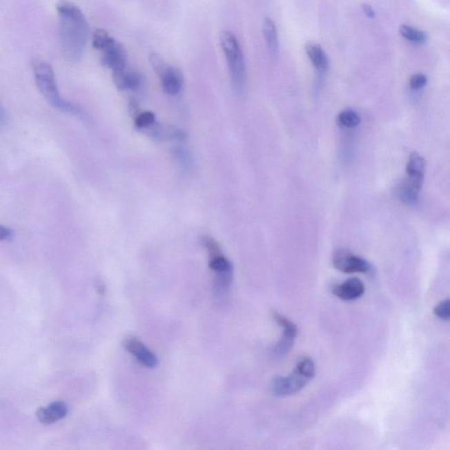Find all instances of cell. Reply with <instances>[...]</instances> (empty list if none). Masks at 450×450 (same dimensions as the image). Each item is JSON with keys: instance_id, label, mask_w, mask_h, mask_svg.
Returning a JSON list of instances; mask_svg holds the SVG:
<instances>
[{"instance_id": "6da1fadb", "label": "cell", "mask_w": 450, "mask_h": 450, "mask_svg": "<svg viewBox=\"0 0 450 450\" xmlns=\"http://www.w3.org/2000/svg\"><path fill=\"white\" fill-rule=\"evenodd\" d=\"M61 50L70 62L81 59L89 37V26L81 9L62 0L57 5Z\"/></svg>"}, {"instance_id": "7a4b0ae2", "label": "cell", "mask_w": 450, "mask_h": 450, "mask_svg": "<svg viewBox=\"0 0 450 450\" xmlns=\"http://www.w3.org/2000/svg\"><path fill=\"white\" fill-rule=\"evenodd\" d=\"M34 73L37 88L49 104L69 114H81V111L76 106L61 97L54 70L49 63L37 61L34 64Z\"/></svg>"}, {"instance_id": "3957f363", "label": "cell", "mask_w": 450, "mask_h": 450, "mask_svg": "<svg viewBox=\"0 0 450 450\" xmlns=\"http://www.w3.org/2000/svg\"><path fill=\"white\" fill-rule=\"evenodd\" d=\"M202 245L207 250L210 260L208 266L214 272V291L220 297L227 293L233 281V266L224 255L217 241L210 236L202 237Z\"/></svg>"}, {"instance_id": "277c9868", "label": "cell", "mask_w": 450, "mask_h": 450, "mask_svg": "<svg viewBox=\"0 0 450 450\" xmlns=\"http://www.w3.org/2000/svg\"><path fill=\"white\" fill-rule=\"evenodd\" d=\"M316 367L313 359L306 355L298 358L297 368L287 377L275 378L272 384V391L275 396L288 397L297 394L306 387L314 378Z\"/></svg>"}, {"instance_id": "5b68a950", "label": "cell", "mask_w": 450, "mask_h": 450, "mask_svg": "<svg viewBox=\"0 0 450 450\" xmlns=\"http://www.w3.org/2000/svg\"><path fill=\"white\" fill-rule=\"evenodd\" d=\"M220 43L229 66L233 88L237 93L241 95L246 88V72L245 60L239 41L231 32L225 30L221 33Z\"/></svg>"}, {"instance_id": "8992f818", "label": "cell", "mask_w": 450, "mask_h": 450, "mask_svg": "<svg viewBox=\"0 0 450 450\" xmlns=\"http://www.w3.org/2000/svg\"><path fill=\"white\" fill-rule=\"evenodd\" d=\"M92 46L101 52V63L112 72L126 68L128 57L123 45L107 31L98 30L92 35Z\"/></svg>"}, {"instance_id": "52a82bcc", "label": "cell", "mask_w": 450, "mask_h": 450, "mask_svg": "<svg viewBox=\"0 0 450 450\" xmlns=\"http://www.w3.org/2000/svg\"><path fill=\"white\" fill-rule=\"evenodd\" d=\"M150 62L159 76L164 91L167 95H177L181 92L184 83L181 70L168 66L159 55L155 53L150 55Z\"/></svg>"}, {"instance_id": "ba28073f", "label": "cell", "mask_w": 450, "mask_h": 450, "mask_svg": "<svg viewBox=\"0 0 450 450\" xmlns=\"http://www.w3.org/2000/svg\"><path fill=\"white\" fill-rule=\"evenodd\" d=\"M273 317L275 322L282 328V335L281 340L275 346L273 353L275 358H282L287 355L293 348L295 339H297L298 329L294 322H292L288 317L284 316L278 311H273Z\"/></svg>"}, {"instance_id": "9c48e42d", "label": "cell", "mask_w": 450, "mask_h": 450, "mask_svg": "<svg viewBox=\"0 0 450 450\" xmlns=\"http://www.w3.org/2000/svg\"><path fill=\"white\" fill-rule=\"evenodd\" d=\"M333 265L340 272L345 274L368 273L371 269L367 260L353 255L348 249H339L333 253Z\"/></svg>"}, {"instance_id": "30bf717a", "label": "cell", "mask_w": 450, "mask_h": 450, "mask_svg": "<svg viewBox=\"0 0 450 450\" xmlns=\"http://www.w3.org/2000/svg\"><path fill=\"white\" fill-rule=\"evenodd\" d=\"M143 133L148 137L157 141H173V142H182L186 138V134L181 128L173 125L155 123L152 126L146 128Z\"/></svg>"}, {"instance_id": "8fae6325", "label": "cell", "mask_w": 450, "mask_h": 450, "mask_svg": "<svg viewBox=\"0 0 450 450\" xmlns=\"http://www.w3.org/2000/svg\"><path fill=\"white\" fill-rule=\"evenodd\" d=\"M124 346L141 364L147 368H155L159 363L157 356L136 338H128L124 340Z\"/></svg>"}, {"instance_id": "7c38bea8", "label": "cell", "mask_w": 450, "mask_h": 450, "mask_svg": "<svg viewBox=\"0 0 450 450\" xmlns=\"http://www.w3.org/2000/svg\"><path fill=\"white\" fill-rule=\"evenodd\" d=\"M365 287L361 280L351 278L342 284L333 285L332 292L338 298L343 301H353L364 294Z\"/></svg>"}, {"instance_id": "4fadbf2b", "label": "cell", "mask_w": 450, "mask_h": 450, "mask_svg": "<svg viewBox=\"0 0 450 450\" xmlns=\"http://www.w3.org/2000/svg\"><path fill=\"white\" fill-rule=\"evenodd\" d=\"M115 86L121 91H137L142 85L140 73L127 66L126 68L112 72Z\"/></svg>"}, {"instance_id": "5bb4252c", "label": "cell", "mask_w": 450, "mask_h": 450, "mask_svg": "<svg viewBox=\"0 0 450 450\" xmlns=\"http://www.w3.org/2000/svg\"><path fill=\"white\" fill-rule=\"evenodd\" d=\"M68 413V407L62 401L53 402L46 407H41L37 411V417L38 420L43 424L50 425L62 420Z\"/></svg>"}, {"instance_id": "9a60e30c", "label": "cell", "mask_w": 450, "mask_h": 450, "mask_svg": "<svg viewBox=\"0 0 450 450\" xmlns=\"http://www.w3.org/2000/svg\"><path fill=\"white\" fill-rule=\"evenodd\" d=\"M422 185L411 181L407 177L398 183L395 188V195L398 200L408 205L415 204L419 199V194Z\"/></svg>"}, {"instance_id": "2e32d148", "label": "cell", "mask_w": 450, "mask_h": 450, "mask_svg": "<svg viewBox=\"0 0 450 450\" xmlns=\"http://www.w3.org/2000/svg\"><path fill=\"white\" fill-rule=\"evenodd\" d=\"M426 171V160L418 153H413L407 165V177L411 181L423 185L424 175Z\"/></svg>"}, {"instance_id": "e0dca14e", "label": "cell", "mask_w": 450, "mask_h": 450, "mask_svg": "<svg viewBox=\"0 0 450 450\" xmlns=\"http://www.w3.org/2000/svg\"><path fill=\"white\" fill-rule=\"evenodd\" d=\"M305 50L308 55L309 59L311 60V63L317 72L322 75L328 70V57L326 52H324L322 47L316 43H309L305 46Z\"/></svg>"}, {"instance_id": "ac0fdd59", "label": "cell", "mask_w": 450, "mask_h": 450, "mask_svg": "<svg viewBox=\"0 0 450 450\" xmlns=\"http://www.w3.org/2000/svg\"><path fill=\"white\" fill-rule=\"evenodd\" d=\"M263 33H264L270 54L274 57L277 56L279 49L277 30H276L274 21L271 19L266 18L263 22Z\"/></svg>"}, {"instance_id": "d6986e66", "label": "cell", "mask_w": 450, "mask_h": 450, "mask_svg": "<svg viewBox=\"0 0 450 450\" xmlns=\"http://www.w3.org/2000/svg\"><path fill=\"white\" fill-rule=\"evenodd\" d=\"M400 31L404 39L413 43H425L429 38L425 32L417 30L411 26L402 25Z\"/></svg>"}, {"instance_id": "ffe728a7", "label": "cell", "mask_w": 450, "mask_h": 450, "mask_svg": "<svg viewBox=\"0 0 450 450\" xmlns=\"http://www.w3.org/2000/svg\"><path fill=\"white\" fill-rule=\"evenodd\" d=\"M338 124L340 126L352 128L358 127L361 123V118H360L358 112L351 110V109H346V110L340 112L337 118Z\"/></svg>"}, {"instance_id": "44dd1931", "label": "cell", "mask_w": 450, "mask_h": 450, "mask_svg": "<svg viewBox=\"0 0 450 450\" xmlns=\"http://www.w3.org/2000/svg\"><path fill=\"white\" fill-rule=\"evenodd\" d=\"M156 123L155 115L150 111L140 112L139 114L135 117V125L138 130H144L146 128L152 126Z\"/></svg>"}, {"instance_id": "7402d4cb", "label": "cell", "mask_w": 450, "mask_h": 450, "mask_svg": "<svg viewBox=\"0 0 450 450\" xmlns=\"http://www.w3.org/2000/svg\"><path fill=\"white\" fill-rule=\"evenodd\" d=\"M433 313L437 317L443 320H450V299L440 302L433 309Z\"/></svg>"}, {"instance_id": "603a6c76", "label": "cell", "mask_w": 450, "mask_h": 450, "mask_svg": "<svg viewBox=\"0 0 450 450\" xmlns=\"http://www.w3.org/2000/svg\"><path fill=\"white\" fill-rule=\"evenodd\" d=\"M427 79L424 74H414L410 79V88L413 90L423 88L427 85Z\"/></svg>"}, {"instance_id": "cb8c5ba5", "label": "cell", "mask_w": 450, "mask_h": 450, "mask_svg": "<svg viewBox=\"0 0 450 450\" xmlns=\"http://www.w3.org/2000/svg\"><path fill=\"white\" fill-rule=\"evenodd\" d=\"M173 153H175L176 159L179 160V162L181 163L182 166H189V164H190V157H189V154L186 150L181 147H177L175 150H173Z\"/></svg>"}, {"instance_id": "d4e9b609", "label": "cell", "mask_w": 450, "mask_h": 450, "mask_svg": "<svg viewBox=\"0 0 450 450\" xmlns=\"http://www.w3.org/2000/svg\"><path fill=\"white\" fill-rule=\"evenodd\" d=\"M14 237V231L10 228L6 227L4 225L0 226V239L1 241H8Z\"/></svg>"}, {"instance_id": "484cf974", "label": "cell", "mask_w": 450, "mask_h": 450, "mask_svg": "<svg viewBox=\"0 0 450 450\" xmlns=\"http://www.w3.org/2000/svg\"><path fill=\"white\" fill-rule=\"evenodd\" d=\"M363 11H364L365 14L368 16V17L373 18L375 16V12L373 10V8H371V6L369 5H363L362 6Z\"/></svg>"}]
</instances>
